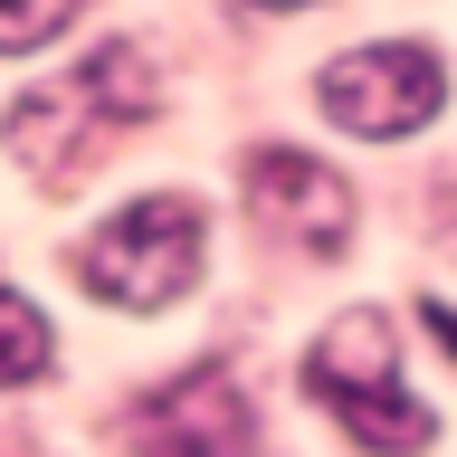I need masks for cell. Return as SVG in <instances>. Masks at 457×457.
<instances>
[{
    "instance_id": "cell-1",
    "label": "cell",
    "mask_w": 457,
    "mask_h": 457,
    "mask_svg": "<svg viewBox=\"0 0 457 457\" xmlns=\"http://www.w3.org/2000/svg\"><path fill=\"white\" fill-rule=\"evenodd\" d=\"M305 391L324 400V410L353 428V448H371V457H420L428 438H438V420L400 391V353H391L381 305H343L334 324L314 334V353H305Z\"/></svg>"
},
{
    "instance_id": "cell-2",
    "label": "cell",
    "mask_w": 457,
    "mask_h": 457,
    "mask_svg": "<svg viewBox=\"0 0 457 457\" xmlns=\"http://www.w3.org/2000/svg\"><path fill=\"white\" fill-rule=\"evenodd\" d=\"M153 96H162V86H153V57H143L134 38H105L67 86L10 105V153H20L29 171H48V181L57 171H86L105 134H124V124L153 114Z\"/></svg>"
},
{
    "instance_id": "cell-3",
    "label": "cell",
    "mask_w": 457,
    "mask_h": 457,
    "mask_svg": "<svg viewBox=\"0 0 457 457\" xmlns=\"http://www.w3.org/2000/svg\"><path fill=\"white\" fill-rule=\"evenodd\" d=\"M77 277L105 295V305H124V314H153V305H171V295H191V277H200V210L191 200H124L96 238H86V257H77Z\"/></svg>"
},
{
    "instance_id": "cell-4",
    "label": "cell",
    "mask_w": 457,
    "mask_h": 457,
    "mask_svg": "<svg viewBox=\"0 0 457 457\" xmlns=\"http://www.w3.org/2000/svg\"><path fill=\"white\" fill-rule=\"evenodd\" d=\"M324 114H334L343 134H371V143H400V134H420L428 114L448 105V77H438V57L428 48H353L324 67Z\"/></svg>"
},
{
    "instance_id": "cell-5",
    "label": "cell",
    "mask_w": 457,
    "mask_h": 457,
    "mask_svg": "<svg viewBox=\"0 0 457 457\" xmlns=\"http://www.w3.org/2000/svg\"><path fill=\"white\" fill-rule=\"evenodd\" d=\"M124 438H134V457H248L257 448V410L220 362H200L181 381H162L153 400H134Z\"/></svg>"
},
{
    "instance_id": "cell-6",
    "label": "cell",
    "mask_w": 457,
    "mask_h": 457,
    "mask_svg": "<svg viewBox=\"0 0 457 457\" xmlns=\"http://www.w3.org/2000/svg\"><path fill=\"white\" fill-rule=\"evenodd\" d=\"M248 210L267 228H286V238L324 248V257L353 238V191H343V171L305 162V153H286V143H267V153L248 162Z\"/></svg>"
},
{
    "instance_id": "cell-7",
    "label": "cell",
    "mask_w": 457,
    "mask_h": 457,
    "mask_svg": "<svg viewBox=\"0 0 457 457\" xmlns=\"http://www.w3.org/2000/svg\"><path fill=\"white\" fill-rule=\"evenodd\" d=\"M48 353H57L48 314L29 305V295H0V391H20V381H38V371H48Z\"/></svg>"
},
{
    "instance_id": "cell-8",
    "label": "cell",
    "mask_w": 457,
    "mask_h": 457,
    "mask_svg": "<svg viewBox=\"0 0 457 457\" xmlns=\"http://www.w3.org/2000/svg\"><path fill=\"white\" fill-rule=\"evenodd\" d=\"M67 10H77V0H0V48H38V38H57Z\"/></svg>"
},
{
    "instance_id": "cell-9",
    "label": "cell",
    "mask_w": 457,
    "mask_h": 457,
    "mask_svg": "<svg viewBox=\"0 0 457 457\" xmlns=\"http://www.w3.org/2000/svg\"><path fill=\"white\" fill-rule=\"evenodd\" d=\"M420 314H428V334H438V353L457 362V305H420Z\"/></svg>"
},
{
    "instance_id": "cell-10",
    "label": "cell",
    "mask_w": 457,
    "mask_h": 457,
    "mask_svg": "<svg viewBox=\"0 0 457 457\" xmlns=\"http://www.w3.org/2000/svg\"><path fill=\"white\" fill-rule=\"evenodd\" d=\"M248 10H314V0H248Z\"/></svg>"
}]
</instances>
